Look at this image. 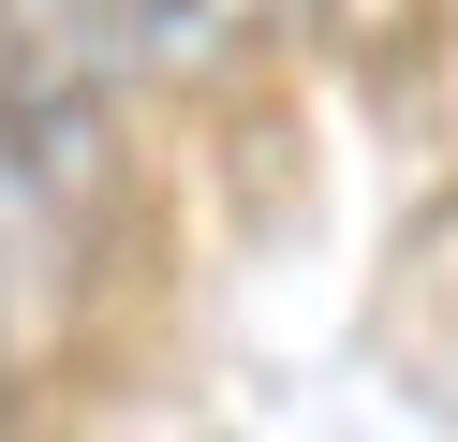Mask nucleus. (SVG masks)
<instances>
[{
  "mask_svg": "<svg viewBox=\"0 0 458 442\" xmlns=\"http://www.w3.org/2000/svg\"><path fill=\"white\" fill-rule=\"evenodd\" d=\"M428 15L444 0H326V45L340 59H399V45H428Z\"/></svg>",
  "mask_w": 458,
  "mask_h": 442,
  "instance_id": "1",
  "label": "nucleus"
},
{
  "mask_svg": "<svg viewBox=\"0 0 458 442\" xmlns=\"http://www.w3.org/2000/svg\"><path fill=\"white\" fill-rule=\"evenodd\" d=\"M0 383H15V369H0Z\"/></svg>",
  "mask_w": 458,
  "mask_h": 442,
  "instance_id": "2",
  "label": "nucleus"
}]
</instances>
